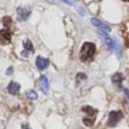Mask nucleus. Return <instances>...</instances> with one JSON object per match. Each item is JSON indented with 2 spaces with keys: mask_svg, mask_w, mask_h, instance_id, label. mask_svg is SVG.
<instances>
[{
  "mask_svg": "<svg viewBox=\"0 0 129 129\" xmlns=\"http://www.w3.org/2000/svg\"><path fill=\"white\" fill-rule=\"evenodd\" d=\"M23 129H29V127L27 125H23Z\"/></svg>",
  "mask_w": 129,
  "mask_h": 129,
  "instance_id": "18",
  "label": "nucleus"
},
{
  "mask_svg": "<svg viewBox=\"0 0 129 129\" xmlns=\"http://www.w3.org/2000/svg\"><path fill=\"white\" fill-rule=\"evenodd\" d=\"M11 41V33L8 28H4L0 31V42L2 44H8Z\"/></svg>",
  "mask_w": 129,
  "mask_h": 129,
  "instance_id": "6",
  "label": "nucleus"
},
{
  "mask_svg": "<svg viewBox=\"0 0 129 129\" xmlns=\"http://www.w3.org/2000/svg\"><path fill=\"white\" fill-rule=\"evenodd\" d=\"M96 48L93 43L91 42H86L83 44L82 49H80V53H79V58L82 61L87 62V61H91L94 58V54H95Z\"/></svg>",
  "mask_w": 129,
  "mask_h": 129,
  "instance_id": "1",
  "label": "nucleus"
},
{
  "mask_svg": "<svg viewBox=\"0 0 129 129\" xmlns=\"http://www.w3.org/2000/svg\"><path fill=\"white\" fill-rule=\"evenodd\" d=\"M122 118V113L121 111H111L109 114V119H108V126L109 127H114L117 126V123L119 122V120Z\"/></svg>",
  "mask_w": 129,
  "mask_h": 129,
  "instance_id": "3",
  "label": "nucleus"
},
{
  "mask_svg": "<svg viewBox=\"0 0 129 129\" xmlns=\"http://www.w3.org/2000/svg\"><path fill=\"white\" fill-rule=\"evenodd\" d=\"M23 45H24L25 50H27V51H33V45H32V42L29 40H25L24 42H23Z\"/></svg>",
  "mask_w": 129,
  "mask_h": 129,
  "instance_id": "12",
  "label": "nucleus"
},
{
  "mask_svg": "<svg viewBox=\"0 0 129 129\" xmlns=\"http://www.w3.org/2000/svg\"><path fill=\"white\" fill-rule=\"evenodd\" d=\"M91 22H92V24H93L94 26H96L98 28H100L101 31H103V32H110V27L108 26L107 24H104V23L100 22V20L95 19V18H92Z\"/></svg>",
  "mask_w": 129,
  "mask_h": 129,
  "instance_id": "9",
  "label": "nucleus"
},
{
  "mask_svg": "<svg viewBox=\"0 0 129 129\" xmlns=\"http://www.w3.org/2000/svg\"><path fill=\"white\" fill-rule=\"evenodd\" d=\"M26 96L29 100H36V99H38V94H36L35 91H28L26 93Z\"/></svg>",
  "mask_w": 129,
  "mask_h": 129,
  "instance_id": "13",
  "label": "nucleus"
},
{
  "mask_svg": "<svg viewBox=\"0 0 129 129\" xmlns=\"http://www.w3.org/2000/svg\"><path fill=\"white\" fill-rule=\"evenodd\" d=\"M114 49H116V52H117V57H118V58H120L121 49H120V47H119V44H117V43H116V45H114Z\"/></svg>",
  "mask_w": 129,
  "mask_h": 129,
  "instance_id": "14",
  "label": "nucleus"
},
{
  "mask_svg": "<svg viewBox=\"0 0 129 129\" xmlns=\"http://www.w3.org/2000/svg\"><path fill=\"white\" fill-rule=\"evenodd\" d=\"M123 1H129V0H123Z\"/></svg>",
  "mask_w": 129,
  "mask_h": 129,
  "instance_id": "20",
  "label": "nucleus"
},
{
  "mask_svg": "<svg viewBox=\"0 0 129 129\" xmlns=\"http://www.w3.org/2000/svg\"><path fill=\"white\" fill-rule=\"evenodd\" d=\"M6 74H7V75H11V74H13V67H10L9 69H7Z\"/></svg>",
  "mask_w": 129,
  "mask_h": 129,
  "instance_id": "16",
  "label": "nucleus"
},
{
  "mask_svg": "<svg viewBox=\"0 0 129 129\" xmlns=\"http://www.w3.org/2000/svg\"><path fill=\"white\" fill-rule=\"evenodd\" d=\"M16 13H17V19L19 22H24L29 17L32 10L29 7H19V8H17Z\"/></svg>",
  "mask_w": 129,
  "mask_h": 129,
  "instance_id": "4",
  "label": "nucleus"
},
{
  "mask_svg": "<svg viewBox=\"0 0 129 129\" xmlns=\"http://www.w3.org/2000/svg\"><path fill=\"white\" fill-rule=\"evenodd\" d=\"M39 85H40V89L43 92L44 94L48 93L49 91V79L45 76H41L40 80H39Z\"/></svg>",
  "mask_w": 129,
  "mask_h": 129,
  "instance_id": "7",
  "label": "nucleus"
},
{
  "mask_svg": "<svg viewBox=\"0 0 129 129\" xmlns=\"http://www.w3.org/2000/svg\"><path fill=\"white\" fill-rule=\"evenodd\" d=\"M127 47H128V48H129V40H128V41H127Z\"/></svg>",
  "mask_w": 129,
  "mask_h": 129,
  "instance_id": "19",
  "label": "nucleus"
},
{
  "mask_svg": "<svg viewBox=\"0 0 129 129\" xmlns=\"http://www.w3.org/2000/svg\"><path fill=\"white\" fill-rule=\"evenodd\" d=\"M99 34H100L101 39L104 41V43H105V45H107L108 49H109V50H113L114 49V45H116V42L112 40V38H110V36L108 35L105 32H103V31H100V32H99Z\"/></svg>",
  "mask_w": 129,
  "mask_h": 129,
  "instance_id": "5",
  "label": "nucleus"
},
{
  "mask_svg": "<svg viewBox=\"0 0 129 129\" xmlns=\"http://www.w3.org/2000/svg\"><path fill=\"white\" fill-rule=\"evenodd\" d=\"M48 66H49V60L47 58H43V57L36 58V67L39 70H44L48 68Z\"/></svg>",
  "mask_w": 129,
  "mask_h": 129,
  "instance_id": "8",
  "label": "nucleus"
},
{
  "mask_svg": "<svg viewBox=\"0 0 129 129\" xmlns=\"http://www.w3.org/2000/svg\"><path fill=\"white\" fill-rule=\"evenodd\" d=\"M122 80H123V75L120 73H116L113 76H112V82L117 85H120Z\"/></svg>",
  "mask_w": 129,
  "mask_h": 129,
  "instance_id": "11",
  "label": "nucleus"
},
{
  "mask_svg": "<svg viewBox=\"0 0 129 129\" xmlns=\"http://www.w3.org/2000/svg\"><path fill=\"white\" fill-rule=\"evenodd\" d=\"M20 89V85L18 83H15V82H11L10 84L8 85V92L11 94V95H16V94L19 92Z\"/></svg>",
  "mask_w": 129,
  "mask_h": 129,
  "instance_id": "10",
  "label": "nucleus"
},
{
  "mask_svg": "<svg viewBox=\"0 0 129 129\" xmlns=\"http://www.w3.org/2000/svg\"><path fill=\"white\" fill-rule=\"evenodd\" d=\"M22 56L23 57H28L29 56V51H27V50H24V51L22 52Z\"/></svg>",
  "mask_w": 129,
  "mask_h": 129,
  "instance_id": "15",
  "label": "nucleus"
},
{
  "mask_svg": "<svg viewBox=\"0 0 129 129\" xmlns=\"http://www.w3.org/2000/svg\"><path fill=\"white\" fill-rule=\"evenodd\" d=\"M82 111L85 112V113L88 116V117H86V118L83 119L84 125L87 126V127H92V126L94 125V121H95V117H96V113H98V110L93 109L92 107L86 105V107H83L82 108Z\"/></svg>",
  "mask_w": 129,
  "mask_h": 129,
  "instance_id": "2",
  "label": "nucleus"
},
{
  "mask_svg": "<svg viewBox=\"0 0 129 129\" xmlns=\"http://www.w3.org/2000/svg\"><path fill=\"white\" fill-rule=\"evenodd\" d=\"M61 1L66 2V4H68V5H73V2H71V1H69V0H61Z\"/></svg>",
  "mask_w": 129,
  "mask_h": 129,
  "instance_id": "17",
  "label": "nucleus"
}]
</instances>
